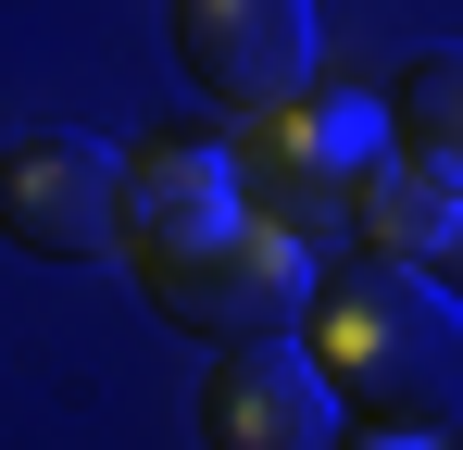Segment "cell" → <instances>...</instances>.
I'll list each match as a JSON object with an SVG mask.
<instances>
[{
    "instance_id": "obj_4",
    "label": "cell",
    "mask_w": 463,
    "mask_h": 450,
    "mask_svg": "<svg viewBox=\"0 0 463 450\" xmlns=\"http://www.w3.org/2000/svg\"><path fill=\"white\" fill-rule=\"evenodd\" d=\"M163 38L213 113H263L313 88V0H163Z\"/></svg>"
},
{
    "instance_id": "obj_9",
    "label": "cell",
    "mask_w": 463,
    "mask_h": 450,
    "mask_svg": "<svg viewBox=\"0 0 463 450\" xmlns=\"http://www.w3.org/2000/svg\"><path fill=\"white\" fill-rule=\"evenodd\" d=\"M376 113H388V150L463 175V51H413V63L376 88Z\"/></svg>"
},
{
    "instance_id": "obj_3",
    "label": "cell",
    "mask_w": 463,
    "mask_h": 450,
    "mask_svg": "<svg viewBox=\"0 0 463 450\" xmlns=\"http://www.w3.org/2000/svg\"><path fill=\"white\" fill-rule=\"evenodd\" d=\"M213 150H226V188L250 213L326 238V225L351 213V175L388 150V113H376V88H288V100L238 113Z\"/></svg>"
},
{
    "instance_id": "obj_6",
    "label": "cell",
    "mask_w": 463,
    "mask_h": 450,
    "mask_svg": "<svg viewBox=\"0 0 463 450\" xmlns=\"http://www.w3.org/2000/svg\"><path fill=\"white\" fill-rule=\"evenodd\" d=\"M201 438L213 450H326V438H351V426H338V388L313 375V351L276 325V338L213 351V375H201Z\"/></svg>"
},
{
    "instance_id": "obj_8",
    "label": "cell",
    "mask_w": 463,
    "mask_h": 450,
    "mask_svg": "<svg viewBox=\"0 0 463 450\" xmlns=\"http://www.w3.org/2000/svg\"><path fill=\"white\" fill-rule=\"evenodd\" d=\"M338 225H351L376 263H439V250H463V175L413 163V150H376V163L351 175V213Z\"/></svg>"
},
{
    "instance_id": "obj_5",
    "label": "cell",
    "mask_w": 463,
    "mask_h": 450,
    "mask_svg": "<svg viewBox=\"0 0 463 450\" xmlns=\"http://www.w3.org/2000/svg\"><path fill=\"white\" fill-rule=\"evenodd\" d=\"M0 250L25 263H100L113 250V150L76 126H38V138L0 150Z\"/></svg>"
},
{
    "instance_id": "obj_2",
    "label": "cell",
    "mask_w": 463,
    "mask_h": 450,
    "mask_svg": "<svg viewBox=\"0 0 463 450\" xmlns=\"http://www.w3.org/2000/svg\"><path fill=\"white\" fill-rule=\"evenodd\" d=\"M138 263V300H151L175 338H201V351H238V338H276V325H301L313 300V238L276 213H213L201 238H151V250H126Z\"/></svg>"
},
{
    "instance_id": "obj_7",
    "label": "cell",
    "mask_w": 463,
    "mask_h": 450,
    "mask_svg": "<svg viewBox=\"0 0 463 450\" xmlns=\"http://www.w3.org/2000/svg\"><path fill=\"white\" fill-rule=\"evenodd\" d=\"M213 213H238L226 150H213V138H138V150H113V250L201 238Z\"/></svg>"
},
{
    "instance_id": "obj_1",
    "label": "cell",
    "mask_w": 463,
    "mask_h": 450,
    "mask_svg": "<svg viewBox=\"0 0 463 450\" xmlns=\"http://www.w3.org/2000/svg\"><path fill=\"white\" fill-rule=\"evenodd\" d=\"M301 351L338 388L351 438H451L463 426V313L426 288V263H338L301 300Z\"/></svg>"
}]
</instances>
